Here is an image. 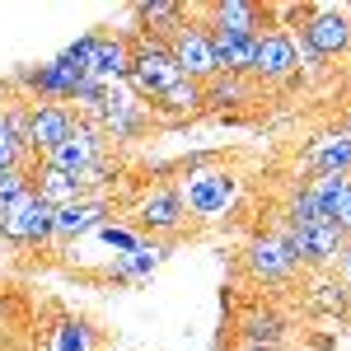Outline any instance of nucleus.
I'll use <instances>...</instances> for the list:
<instances>
[{"label": "nucleus", "mask_w": 351, "mask_h": 351, "mask_svg": "<svg viewBox=\"0 0 351 351\" xmlns=\"http://www.w3.org/2000/svg\"><path fill=\"white\" fill-rule=\"evenodd\" d=\"M178 197L192 220H220L239 202V173L225 164H188L178 178Z\"/></svg>", "instance_id": "f257e3e1"}, {"label": "nucleus", "mask_w": 351, "mask_h": 351, "mask_svg": "<svg viewBox=\"0 0 351 351\" xmlns=\"http://www.w3.org/2000/svg\"><path fill=\"white\" fill-rule=\"evenodd\" d=\"M300 14V56L324 61V56L351 52V5H304Z\"/></svg>", "instance_id": "f03ea898"}, {"label": "nucleus", "mask_w": 351, "mask_h": 351, "mask_svg": "<svg viewBox=\"0 0 351 351\" xmlns=\"http://www.w3.org/2000/svg\"><path fill=\"white\" fill-rule=\"evenodd\" d=\"M127 80H132L136 99H150V104H155V99L169 94L183 75H178V66H173V56H169V43H155V38H141V33H136Z\"/></svg>", "instance_id": "7ed1b4c3"}, {"label": "nucleus", "mask_w": 351, "mask_h": 351, "mask_svg": "<svg viewBox=\"0 0 351 351\" xmlns=\"http://www.w3.org/2000/svg\"><path fill=\"white\" fill-rule=\"evenodd\" d=\"M52 220L56 211L38 197V192H24L19 202L5 206V225H0V239L5 243H19V248H43L52 243Z\"/></svg>", "instance_id": "20e7f679"}, {"label": "nucleus", "mask_w": 351, "mask_h": 351, "mask_svg": "<svg viewBox=\"0 0 351 351\" xmlns=\"http://www.w3.org/2000/svg\"><path fill=\"white\" fill-rule=\"evenodd\" d=\"M104 155H108V136H104V127H99L94 117H80V122H75V132L66 136V141H61V145H56L43 164L80 178L84 169H89L94 160H104Z\"/></svg>", "instance_id": "39448f33"}, {"label": "nucleus", "mask_w": 351, "mask_h": 351, "mask_svg": "<svg viewBox=\"0 0 351 351\" xmlns=\"http://www.w3.org/2000/svg\"><path fill=\"white\" fill-rule=\"evenodd\" d=\"M183 225H188V211H183L178 183H164V188L141 197V206H136V230H141V234H150V239H173V234H183Z\"/></svg>", "instance_id": "423d86ee"}, {"label": "nucleus", "mask_w": 351, "mask_h": 351, "mask_svg": "<svg viewBox=\"0 0 351 351\" xmlns=\"http://www.w3.org/2000/svg\"><path fill=\"white\" fill-rule=\"evenodd\" d=\"M169 56H173V66H178V75H183V80L206 84L211 75H220V71H216V56H211L206 24H197L192 14H188V24L169 38Z\"/></svg>", "instance_id": "0eeeda50"}, {"label": "nucleus", "mask_w": 351, "mask_h": 351, "mask_svg": "<svg viewBox=\"0 0 351 351\" xmlns=\"http://www.w3.org/2000/svg\"><path fill=\"white\" fill-rule=\"evenodd\" d=\"M281 243L291 248V258H295L300 267H328V263H337L342 258V248H347V234L337 230V225H304V230H281Z\"/></svg>", "instance_id": "6e6552de"}, {"label": "nucleus", "mask_w": 351, "mask_h": 351, "mask_svg": "<svg viewBox=\"0 0 351 351\" xmlns=\"http://www.w3.org/2000/svg\"><path fill=\"white\" fill-rule=\"evenodd\" d=\"M75 122H80V112L71 104H33V122H28V141H24L28 160L43 164L66 136L75 132Z\"/></svg>", "instance_id": "1a4fd4ad"}, {"label": "nucleus", "mask_w": 351, "mask_h": 351, "mask_svg": "<svg viewBox=\"0 0 351 351\" xmlns=\"http://www.w3.org/2000/svg\"><path fill=\"white\" fill-rule=\"evenodd\" d=\"M300 71V43L291 28H263L258 38V56H253V80H295Z\"/></svg>", "instance_id": "9d476101"}, {"label": "nucleus", "mask_w": 351, "mask_h": 351, "mask_svg": "<svg viewBox=\"0 0 351 351\" xmlns=\"http://www.w3.org/2000/svg\"><path fill=\"white\" fill-rule=\"evenodd\" d=\"M243 267H248L253 281H263V286H286L300 271V263L291 258V248L281 243V234H258V239L243 248Z\"/></svg>", "instance_id": "9b49d317"}, {"label": "nucleus", "mask_w": 351, "mask_h": 351, "mask_svg": "<svg viewBox=\"0 0 351 351\" xmlns=\"http://www.w3.org/2000/svg\"><path fill=\"white\" fill-rule=\"evenodd\" d=\"M127 71H132V38H122V33H108V28H94V47H89V80L99 84H117L127 80Z\"/></svg>", "instance_id": "f8f14e48"}, {"label": "nucleus", "mask_w": 351, "mask_h": 351, "mask_svg": "<svg viewBox=\"0 0 351 351\" xmlns=\"http://www.w3.org/2000/svg\"><path fill=\"white\" fill-rule=\"evenodd\" d=\"M94 122L104 127L108 141H141V132L150 127V104H141V99H132V94H112L108 89V104H104V112H99Z\"/></svg>", "instance_id": "ddd939ff"}, {"label": "nucleus", "mask_w": 351, "mask_h": 351, "mask_svg": "<svg viewBox=\"0 0 351 351\" xmlns=\"http://www.w3.org/2000/svg\"><path fill=\"white\" fill-rule=\"evenodd\" d=\"M304 188L319 197V211L328 225H337L351 239V173H314Z\"/></svg>", "instance_id": "4468645a"}, {"label": "nucleus", "mask_w": 351, "mask_h": 351, "mask_svg": "<svg viewBox=\"0 0 351 351\" xmlns=\"http://www.w3.org/2000/svg\"><path fill=\"white\" fill-rule=\"evenodd\" d=\"M108 202L104 197H84V202H71V206H61L52 220V239L71 243V239H84V234H94V230H104L108 225Z\"/></svg>", "instance_id": "2eb2a0df"}, {"label": "nucleus", "mask_w": 351, "mask_h": 351, "mask_svg": "<svg viewBox=\"0 0 351 351\" xmlns=\"http://www.w3.org/2000/svg\"><path fill=\"white\" fill-rule=\"evenodd\" d=\"M286 319L271 309V304H253V309H243L239 319H234V332H239V342H253V347H281L286 342Z\"/></svg>", "instance_id": "dca6fc26"}, {"label": "nucleus", "mask_w": 351, "mask_h": 351, "mask_svg": "<svg viewBox=\"0 0 351 351\" xmlns=\"http://www.w3.org/2000/svg\"><path fill=\"white\" fill-rule=\"evenodd\" d=\"M132 14H136V24H141V28H136L141 38L169 43V38H173L178 28L188 24V14H192V10H183L178 0H155V5H136Z\"/></svg>", "instance_id": "f3484780"}, {"label": "nucleus", "mask_w": 351, "mask_h": 351, "mask_svg": "<svg viewBox=\"0 0 351 351\" xmlns=\"http://www.w3.org/2000/svg\"><path fill=\"white\" fill-rule=\"evenodd\" d=\"M164 258H169V243L164 239H141L132 253H117V258H112L108 276L112 281H141V276H150V271L160 267Z\"/></svg>", "instance_id": "a211bd4d"}, {"label": "nucleus", "mask_w": 351, "mask_h": 351, "mask_svg": "<svg viewBox=\"0 0 351 351\" xmlns=\"http://www.w3.org/2000/svg\"><path fill=\"white\" fill-rule=\"evenodd\" d=\"M33 192H38L52 211H61V206H71V202H84V197H89V192L80 188L75 173H61V169H47V164H38V173H33Z\"/></svg>", "instance_id": "6ab92c4d"}, {"label": "nucleus", "mask_w": 351, "mask_h": 351, "mask_svg": "<svg viewBox=\"0 0 351 351\" xmlns=\"http://www.w3.org/2000/svg\"><path fill=\"white\" fill-rule=\"evenodd\" d=\"M206 28H230V33H263V10L248 5V0H220V5H206Z\"/></svg>", "instance_id": "aec40b11"}, {"label": "nucleus", "mask_w": 351, "mask_h": 351, "mask_svg": "<svg viewBox=\"0 0 351 351\" xmlns=\"http://www.w3.org/2000/svg\"><path fill=\"white\" fill-rule=\"evenodd\" d=\"M304 164H309L314 173H351V136L337 132V136H319V141H309Z\"/></svg>", "instance_id": "412c9836"}, {"label": "nucleus", "mask_w": 351, "mask_h": 351, "mask_svg": "<svg viewBox=\"0 0 351 351\" xmlns=\"http://www.w3.org/2000/svg\"><path fill=\"white\" fill-rule=\"evenodd\" d=\"M206 104L202 99V84L197 80H178L169 94H160L155 104H150V112H160V117H188V112H197Z\"/></svg>", "instance_id": "4be33fe9"}, {"label": "nucleus", "mask_w": 351, "mask_h": 351, "mask_svg": "<svg viewBox=\"0 0 351 351\" xmlns=\"http://www.w3.org/2000/svg\"><path fill=\"white\" fill-rule=\"evenodd\" d=\"M99 332L84 324V319H61L52 328V351H99Z\"/></svg>", "instance_id": "5701e85b"}, {"label": "nucleus", "mask_w": 351, "mask_h": 351, "mask_svg": "<svg viewBox=\"0 0 351 351\" xmlns=\"http://www.w3.org/2000/svg\"><path fill=\"white\" fill-rule=\"evenodd\" d=\"M202 99L216 104V108H234V104L248 99V80L243 75H211V80L202 84Z\"/></svg>", "instance_id": "b1692460"}, {"label": "nucleus", "mask_w": 351, "mask_h": 351, "mask_svg": "<svg viewBox=\"0 0 351 351\" xmlns=\"http://www.w3.org/2000/svg\"><path fill=\"white\" fill-rule=\"evenodd\" d=\"M28 164H38V160H28V150L10 136V127L0 122V173H10V169H28Z\"/></svg>", "instance_id": "393cba45"}, {"label": "nucleus", "mask_w": 351, "mask_h": 351, "mask_svg": "<svg viewBox=\"0 0 351 351\" xmlns=\"http://www.w3.org/2000/svg\"><path fill=\"white\" fill-rule=\"evenodd\" d=\"M94 234L108 243V248H122V253H132L136 243H141V234H136V230H122V225H104V230H94Z\"/></svg>", "instance_id": "a878e982"}, {"label": "nucleus", "mask_w": 351, "mask_h": 351, "mask_svg": "<svg viewBox=\"0 0 351 351\" xmlns=\"http://www.w3.org/2000/svg\"><path fill=\"white\" fill-rule=\"evenodd\" d=\"M337 267H342V286H347V295H351V239L342 248V258H337Z\"/></svg>", "instance_id": "bb28decb"}, {"label": "nucleus", "mask_w": 351, "mask_h": 351, "mask_svg": "<svg viewBox=\"0 0 351 351\" xmlns=\"http://www.w3.org/2000/svg\"><path fill=\"white\" fill-rule=\"evenodd\" d=\"M14 94H10V84H0V122H5V104H10Z\"/></svg>", "instance_id": "cd10ccee"}, {"label": "nucleus", "mask_w": 351, "mask_h": 351, "mask_svg": "<svg viewBox=\"0 0 351 351\" xmlns=\"http://www.w3.org/2000/svg\"><path fill=\"white\" fill-rule=\"evenodd\" d=\"M230 351H271V347H253V342H234Z\"/></svg>", "instance_id": "c85d7f7f"}]
</instances>
